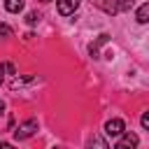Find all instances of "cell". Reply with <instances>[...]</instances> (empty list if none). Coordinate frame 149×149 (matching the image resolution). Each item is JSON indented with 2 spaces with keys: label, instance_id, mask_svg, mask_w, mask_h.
<instances>
[{
  "label": "cell",
  "instance_id": "obj_1",
  "mask_svg": "<svg viewBox=\"0 0 149 149\" xmlns=\"http://www.w3.org/2000/svg\"><path fill=\"white\" fill-rule=\"evenodd\" d=\"M35 130H37V121H35V119H26V121L19 123V128L14 130V137H16V140H28Z\"/></svg>",
  "mask_w": 149,
  "mask_h": 149
},
{
  "label": "cell",
  "instance_id": "obj_2",
  "mask_svg": "<svg viewBox=\"0 0 149 149\" xmlns=\"http://www.w3.org/2000/svg\"><path fill=\"white\" fill-rule=\"evenodd\" d=\"M123 130H126V126H123L121 119H109V121L105 123V133H107L109 137H119Z\"/></svg>",
  "mask_w": 149,
  "mask_h": 149
},
{
  "label": "cell",
  "instance_id": "obj_3",
  "mask_svg": "<svg viewBox=\"0 0 149 149\" xmlns=\"http://www.w3.org/2000/svg\"><path fill=\"white\" fill-rule=\"evenodd\" d=\"M56 7H58V14L70 16V14H74V12H77L79 0H56Z\"/></svg>",
  "mask_w": 149,
  "mask_h": 149
},
{
  "label": "cell",
  "instance_id": "obj_4",
  "mask_svg": "<svg viewBox=\"0 0 149 149\" xmlns=\"http://www.w3.org/2000/svg\"><path fill=\"white\" fill-rule=\"evenodd\" d=\"M137 142H140V137H137L135 133H121L116 147H119V149H128V147H137Z\"/></svg>",
  "mask_w": 149,
  "mask_h": 149
},
{
  "label": "cell",
  "instance_id": "obj_5",
  "mask_svg": "<svg viewBox=\"0 0 149 149\" xmlns=\"http://www.w3.org/2000/svg\"><path fill=\"white\" fill-rule=\"evenodd\" d=\"M102 12H107V14H119V5L114 2V0H93Z\"/></svg>",
  "mask_w": 149,
  "mask_h": 149
},
{
  "label": "cell",
  "instance_id": "obj_6",
  "mask_svg": "<svg viewBox=\"0 0 149 149\" xmlns=\"http://www.w3.org/2000/svg\"><path fill=\"white\" fill-rule=\"evenodd\" d=\"M5 9L12 14H19L23 9V0H5Z\"/></svg>",
  "mask_w": 149,
  "mask_h": 149
},
{
  "label": "cell",
  "instance_id": "obj_7",
  "mask_svg": "<svg viewBox=\"0 0 149 149\" xmlns=\"http://www.w3.org/2000/svg\"><path fill=\"white\" fill-rule=\"evenodd\" d=\"M135 19H137L140 23H147V21H149V2H144V5L135 12Z\"/></svg>",
  "mask_w": 149,
  "mask_h": 149
},
{
  "label": "cell",
  "instance_id": "obj_8",
  "mask_svg": "<svg viewBox=\"0 0 149 149\" xmlns=\"http://www.w3.org/2000/svg\"><path fill=\"white\" fill-rule=\"evenodd\" d=\"M105 42H107V35H100V37H98V42L88 47V54H91L93 58H98V51H100V47H102Z\"/></svg>",
  "mask_w": 149,
  "mask_h": 149
},
{
  "label": "cell",
  "instance_id": "obj_9",
  "mask_svg": "<svg viewBox=\"0 0 149 149\" xmlns=\"http://www.w3.org/2000/svg\"><path fill=\"white\" fill-rule=\"evenodd\" d=\"M37 77H21V79H12V88H19V86H26V84H30V81H35Z\"/></svg>",
  "mask_w": 149,
  "mask_h": 149
},
{
  "label": "cell",
  "instance_id": "obj_10",
  "mask_svg": "<svg viewBox=\"0 0 149 149\" xmlns=\"http://www.w3.org/2000/svg\"><path fill=\"white\" fill-rule=\"evenodd\" d=\"M88 144H91V147H100V149H107V142H105L102 137H91V140H88Z\"/></svg>",
  "mask_w": 149,
  "mask_h": 149
},
{
  "label": "cell",
  "instance_id": "obj_11",
  "mask_svg": "<svg viewBox=\"0 0 149 149\" xmlns=\"http://www.w3.org/2000/svg\"><path fill=\"white\" fill-rule=\"evenodd\" d=\"M26 21H28V26H37V21H40V14H37V12H30V14L26 16Z\"/></svg>",
  "mask_w": 149,
  "mask_h": 149
},
{
  "label": "cell",
  "instance_id": "obj_12",
  "mask_svg": "<svg viewBox=\"0 0 149 149\" xmlns=\"http://www.w3.org/2000/svg\"><path fill=\"white\" fill-rule=\"evenodd\" d=\"M0 35H2V37H12V35H14V30H12L7 23H0Z\"/></svg>",
  "mask_w": 149,
  "mask_h": 149
},
{
  "label": "cell",
  "instance_id": "obj_13",
  "mask_svg": "<svg viewBox=\"0 0 149 149\" xmlns=\"http://www.w3.org/2000/svg\"><path fill=\"white\" fill-rule=\"evenodd\" d=\"M116 5H119V12H126V9L133 7V0H119Z\"/></svg>",
  "mask_w": 149,
  "mask_h": 149
},
{
  "label": "cell",
  "instance_id": "obj_14",
  "mask_svg": "<svg viewBox=\"0 0 149 149\" xmlns=\"http://www.w3.org/2000/svg\"><path fill=\"white\" fill-rule=\"evenodd\" d=\"M140 123H142V128H144V130H149V112H144V114H142Z\"/></svg>",
  "mask_w": 149,
  "mask_h": 149
},
{
  "label": "cell",
  "instance_id": "obj_15",
  "mask_svg": "<svg viewBox=\"0 0 149 149\" xmlns=\"http://www.w3.org/2000/svg\"><path fill=\"white\" fill-rule=\"evenodd\" d=\"M7 72H9V74H16V68H14L12 63H7Z\"/></svg>",
  "mask_w": 149,
  "mask_h": 149
},
{
  "label": "cell",
  "instance_id": "obj_16",
  "mask_svg": "<svg viewBox=\"0 0 149 149\" xmlns=\"http://www.w3.org/2000/svg\"><path fill=\"white\" fill-rule=\"evenodd\" d=\"M2 72H7V63H0V74Z\"/></svg>",
  "mask_w": 149,
  "mask_h": 149
},
{
  "label": "cell",
  "instance_id": "obj_17",
  "mask_svg": "<svg viewBox=\"0 0 149 149\" xmlns=\"http://www.w3.org/2000/svg\"><path fill=\"white\" fill-rule=\"evenodd\" d=\"M2 112H5V102L0 100V114H2Z\"/></svg>",
  "mask_w": 149,
  "mask_h": 149
},
{
  "label": "cell",
  "instance_id": "obj_18",
  "mask_svg": "<svg viewBox=\"0 0 149 149\" xmlns=\"http://www.w3.org/2000/svg\"><path fill=\"white\" fill-rule=\"evenodd\" d=\"M40 2H51V0H40Z\"/></svg>",
  "mask_w": 149,
  "mask_h": 149
}]
</instances>
